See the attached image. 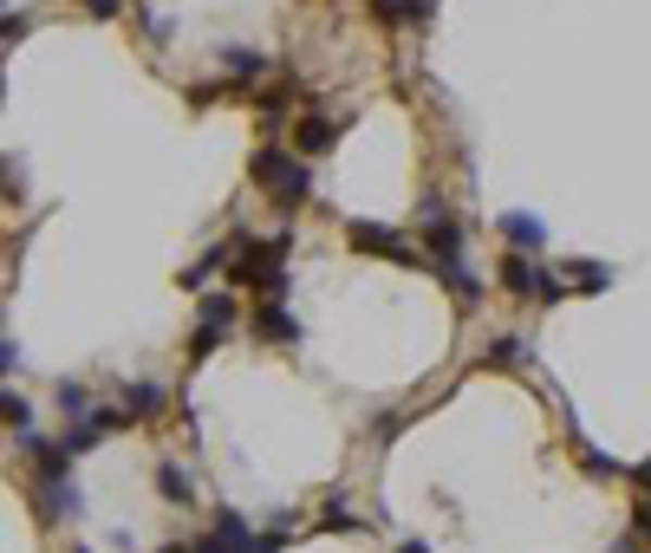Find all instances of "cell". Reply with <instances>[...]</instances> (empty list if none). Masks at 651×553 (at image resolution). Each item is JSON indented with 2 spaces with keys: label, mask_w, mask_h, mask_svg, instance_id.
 I'll return each mask as SVG.
<instances>
[{
  "label": "cell",
  "mask_w": 651,
  "mask_h": 553,
  "mask_svg": "<svg viewBox=\"0 0 651 553\" xmlns=\"http://www.w3.org/2000/svg\"><path fill=\"white\" fill-rule=\"evenodd\" d=\"M26 33H33V20H26V13H7V46H20Z\"/></svg>",
  "instance_id": "cell-27"
},
{
  "label": "cell",
  "mask_w": 651,
  "mask_h": 553,
  "mask_svg": "<svg viewBox=\"0 0 651 553\" xmlns=\"http://www.w3.org/2000/svg\"><path fill=\"white\" fill-rule=\"evenodd\" d=\"M222 267H228V248H209V254H202V261H189V267H183V287H189V293H196V287H209V280H215V274H222Z\"/></svg>",
  "instance_id": "cell-17"
},
{
  "label": "cell",
  "mask_w": 651,
  "mask_h": 553,
  "mask_svg": "<svg viewBox=\"0 0 651 553\" xmlns=\"http://www.w3.org/2000/svg\"><path fill=\"white\" fill-rule=\"evenodd\" d=\"M424 254H430V267L463 261V222L443 202H424Z\"/></svg>",
  "instance_id": "cell-4"
},
{
  "label": "cell",
  "mask_w": 651,
  "mask_h": 553,
  "mask_svg": "<svg viewBox=\"0 0 651 553\" xmlns=\"http://www.w3.org/2000/svg\"><path fill=\"white\" fill-rule=\"evenodd\" d=\"M72 553H85V548H72Z\"/></svg>",
  "instance_id": "cell-35"
},
{
  "label": "cell",
  "mask_w": 651,
  "mask_h": 553,
  "mask_svg": "<svg viewBox=\"0 0 651 553\" xmlns=\"http://www.w3.org/2000/svg\"><path fill=\"white\" fill-rule=\"evenodd\" d=\"M333 137H339V124H333V117H300V124H293V150H300V156L333 150Z\"/></svg>",
  "instance_id": "cell-11"
},
{
  "label": "cell",
  "mask_w": 651,
  "mask_h": 553,
  "mask_svg": "<svg viewBox=\"0 0 651 553\" xmlns=\"http://www.w3.org/2000/svg\"><path fill=\"white\" fill-rule=\"evenodd\" d=\"M398 430H404V411H385V417H378V424H372V437H378V443H391V437H398Z\"/></svg>",
  "instance_id": "cell-26"
},
{
  "label": "cell",
  "mask_w": 651,
  "mask_h": 553,
  "mask_svg": "<svg viewBox=\"0 0 651 553\" xmlns=\"http://www.w3.org/2000/svg\"><path fill=\"white\" fill-rule=\"evenodd\" d=\"M430 13H437V0H372L378 26H424Z\"/></svg>",
  "instance_id": "cell-10"
},
{
  "label": "cell",
  "mask_w": 651,
  "mask_h": 553,
  "mask_svg": "<svg viewBox=\"0 0 651 553\" xmlns=\"http://www.w3.org/2000/svg\"><path fill=\"white\" fill-rule=\"evenodd\" d=\"M7 430H13V437H26V430H33V404H26L20 391H7Z\"/></svg>",
  "instance_id": "cell-23"
},
{
  "label": "cell",
  "mask_w": 651,
  "mask_h": 553,
  "mask_svg": "<svg viewBox=\"0 0 651 553\" xmlns=\"http://www.w3.org/2000/svg\"><path fill=\"white\" fill-rule=\"evenodd\" d=\"M567 287H574V293H606V287H613V267H606V261H567Z\"/></svg>",
  "instance_id": "cell-14"
},
{
  "label": "cell",
  "mask_w": 651,
  "mask_h": 553,
  "mask_svg": "<svg viewBox=\"0 0 651 553\" xmlns=\"http://www.w3.org/2000/svg\"><path fill=\"white\" fill-rule=\"evenodd\" d=\"M157 553H196V548H189V541H163Z\"/></svg>",
  "instance_id": "cell-33"
},
{
  "label": "cell",
  "mask_w": 651,
  "mask_h": 553,
  "mask_svg": "<svg viewBox=\"0 0 651 553\" xmlns=\"http://www.w3.org/2000/svg\"><path fill=\"white\" fill-rule=\"evenodd\" d=\"M248 326H254L261 345H293V339H300V319L287 313V300H261V306H248Z\"/></svg>",
  "instance_id": "cell-5"
},
{
  "label": "cell",
  "mask_w": 651,
  "mask_h": 553,
  "mask_svg": "<svg viewBox=\"0 0 651 553\" xmlns=\"http://www.w3.org/2000/svg\"><path fill=\"white\" fill-rule=\"evenodd\" d=\"M157 495H163L170 508H189V502H196V482L183 476V463H157Z\"/></svg>",
  "instance_id": "cell-13"
},
{
  "label": "cell",
  "mask_w": 651,
  "mask_h": 553,
  "mask_svg": "<svg viewBox=\"0 0 651 553\" xmlns=\"http://www.w3.org/2000/svg\"><path fill=\"white\" fill-rule=\"evenodd\" d=\"M346 241H352L359 254H385V261H398V267H430V254L404 248V235L385 228V222H346Z\"/></svg>",
  "instance_id": "cell-3"
},
{
  "label": "cell",
  "mask_w": 651,
  "mask_h": 553,
  "mask_svg": "<svg viewBox=\"0 0 651 553\" xmlns=\"http://www.w3.org/2000/svg\"><path fill=\"white\" fill-rule=\"evenodd\" d=\"M567 293H574V287H567V274H541V293H535V300H541V306H561Z\"/></svg>",
  "instance_id": "cell-25"
},
{
  "label": "cell",
  "mask_w": 651,
  "mask_h": 553,
  "mask_svg": "<svg viewBox=\"0 0 651 553\" xmlns=\"http://www.w3.org/2000/svg\"><path fill=\"white\" fill-rule=\"evenodd\" d=\"M580 456H587V476H600V482H613V476H626V469H619V463H613L606 450H593V443H587Z\"/></svg>",
  "instance_id": "cell-24"
},
{
  "label": "cell",
  "mask_w": 651,
  "mask_h": 553,
  "mask_svg": "<svg viewBox=\"0 0 651 553\" xmlns=\"http://www.w3.org/2000/svg\"><path fill=\"white\" fill-rule=\"evenodd\" d=\"M189 548H196V553H235V548H228V541H222V535H215V528H209V535H196Z\"/></svg>",
  "instance_id": "cell-28"
},
{
  "label": "cell",
  "mask_w": 651,
  "mask_h": 553,
  "mask_svg": "<svg viewBox=\"0 0 651 553\" xmlns=\"http://www.w3.org/2000/svg\"><path fill=\"white\" fill-rule=\"evenodd\" d=\"M85 7H91V0H85Z\"/></svg>",
  "instance_id": "cell-36"
},
{
  "label": "cell",
  "mask_w": 651,
  "mask_h": 553,
  "mask_svg": "<svg viewBox=\"0 0 651 553\" xmlns=\"http://www.w3.org/2000/svg\"><path fill=\"white\" fill-rule=\"evenodd\" d=\"M117 404H124V417H130V424H157L163 391H157V385H124V398H117Z\"/></svg>",
  "instance_id": "cell-12"
},
{
  "label": "cell",
  "mask_w": 651,
  "mask_h": 553,
  "mask_svg": "<svg viewBox=\"0 0 651 553\" xmlns=\"http://www.w3.org/2000/svg\"><path fill=\"white\" fill-rule=\"evenodd\" d=\"M483 359H489V365H502V372H515V365H522V359H528V345H522V339H515V332H496V339H489V345H483Z\"/></svg>",
  "instance_id": "cell-18"
},
{
  "label": "cell",
  "mask_w": 651,
  "mask_h": 553,
  "mask_svg": "<svg viewBox=\"0 0 651 553\" xmlns=\"http://www.w3.org/2000/svg\"><path fill=\"white\" fill-rule=\"evenodd\" d=\"M59 411H72V424H85L98 404H91V391H85L78 378H65V385H59Z\"/></svg>",
  "instance_id": "cell-20"
},
{
  "label": "cell",
  "mask_w": 651,
  "mask_h": 553,
  "mask_svg": "<svg viewBox=\"0 0 651 553\" xmlns=\"http://www.w3.org/2000/svg\"><path fill=\"white\" fill-rule=\"evenodd\" d=\"M633 489H639V495H651V463H633Z\"/></svg>",
  "instance_id": "cell-30"
},
{
  "label": "cell",
  "mask_w": 651,
  "mask_h": 553,
  "mask_svg": "<svg viewBox=\"0 0 651 553\" xmlns=\"http://www.w3.org/2000/svg\"><path fill=\"white\" fill-rule=\"evenodd\" d=\"M430 274H437V280H443V287H450V293H456L463 306H476V300H483V280H476V274H470L463 261H450V267H430Z\"/></svg>",
  "instance_id": "cell-15"
},
{
  "label": "cell",
  "mask_w": 651,
  "mask_h": 553,
  "mask_svg": "<svg viewBox=\"0 0 651 553\" xmlns=\"http://www.w3.org/2000/svg\"><path fill=\"white\" fill-rule=\"evenodd\" d=\"M496 228H502V241H509L515 254H535V248L548 241V228H541L535 215H522V209H509V215H496Z\"/></svg>",
  "instance_id": "cell-9"
},
{
  "label": "cell",
  "mask_w": 651,
  "mask_h": 553,
  "mask_svg": "<svg viewBox=\"0 0 651 553\" xmlns=\"http://www.w3.org/2000/svg\"><path fill=\"white\" fill-rule=\"evenodd\" d=\"M241 313H248V306H241L235 293H202V306H196V332H215V339H222Z\"/></svg>",
  "instance_id": "cell-8"
},
{
  "label": "cell",
  "mask_w": 651,
  "mask_h": 553,
  "mask_svg": "<svg viewBox=\"0 0 651 553\" xmlns=\"http://www.w3.org/2000/svg\"><path fill=\"white\" fill-rule=\"evenodd\" d=\"M320 528H326V535H365V521L352 515V502H346V495H326V508H320Z\"/></svg>",
  "instance_id": "cell-16"
},
{
  "label": "cell",
  "mask_w": 651,
  "mask_h": 553,
  "mask_svg": "<svg viewBox=\"0 0 651 553\" xmlns=\"http://www.w3.org/2000/svg\"><path fill=\"white\" fill-rule=\"evenodd\" d=\"M541 274H548V267L528 261V254H502V261H496V280H502L515 300H535V293H541Z\"/></svg>",
  "instance_id": "cell-7"
},
{
  "label": "cell",
  "mask_w": 651,
  "mask_h": 553,
  "mask_svg": "<svg viewBox=\"0 0 651 553\" xmlns=\"http://www.w3.org/2000/svg\"><path fill=\"white\" fill-rule=\"evenodd\" d=\"M633 521H639V535H651V495H639V508H633Z\"/></svg>",
  "instance_id": "cell-31"
},
{
  "label": "cell",
  "mask_w": 651,
  "mask_h": 553,
  "mask_svg": "<svg viewBox=\"0 0 651 553\" xmlns=\"http://www.w3.org/2000/svg\"><path fill=\"white\" fill-rule=\"evenodd\" d=\"M215 535H222L228 548H248V541H254V528H248V515H235V508H215Z\"/></svg>",
  "instance_id": "cell-21"
},
{
  "label": "cell",
  "mask_w": 651,
  "mask_h": 553,
  "mask_svg": "<svg viewBox=\"0 0 651 553\" xmlns=\"http://www.w3.org/2000/svg\"><path fill=\"white\" fill-rule=\"evenodd\" d=\"M59 443H65V450H72V463H78V456H85V450H98V443H104V430H98V424H91V417H85V424H72V430H65V437H59Z\"/></svg>",
  "instance_id": "cell-22"
},
{
  "label": "cell",
  "mask_w": 651,
  "mask_h": 553,
  "mask_svg": "<svg viewBox=\"0 0 651 553\" xmlns=\"http://www.w3.org/2000/svg\"><path fill=\"white\" fill-rule=\"evenodd\" d=\"M222 72H228V78H261V72H267V59H261V52H248V46H228V52H222Z\"/></svg>",
  "instance_id": "cell-19"
},
{
  "label": "cell",
  "mask_w": 651,
  "mask_h": 553,
  "mask_svg": "<svg viewBox=\"0 0 651 553\" xmlns=\"http://www.w3.org/2000/svg\"><path fill=\"white\" fill-rule=\"evenodd\" d=\"M248 176H254V189H267L280 209H300V202L313 196L306 156H300V150H280V143H261V150L248 156Z\"/></svg>",
  "instance_id": "cell-2"
},
{
  "label": "cell",
  "mask_w": 651,
  "mask_h": 553,
  "mask_svg": "<svg viewBox=\"0 0 651 553\" xmlns=\"http://www.w3.org/2000/svg\"><path fill=\"white\" fill-rule=\"evenodd\" d=\"M33 508H39V528H59L72 515H85V495H78V482H52V489H33Z\"/></svg>",
  "instance_id": "cell-6"
},
{
  "label": "cell",
  "mask_w": 651,
  "mask_h": 553,
  "mask_svg": "<svg viewBox=\"0 0 651 553\" xmlns=\"http://www.w3.org/2000/svg\"><path fill=\"white\" fill-rule=\"evenodd\" d=\"M91 20H117V0H91Z\"/></svg>",
  "instance_id": "cell-32"
},
{
  "label": "cell",
  "mask_w": 651,
  "mask_h": 553,
  "mask_svg": "<svg viewBox=\"0 0 651 553\" xmlns=\"http://www.w3.org/2000/svg\"><path fill=\"white\" fill-rule=\"evenodd\" d=\"M287 254H293V228L267 235V241H235L228 274H235V287H254L261 300H280L287 293Z\"/></svg>",
  "instance_id": "cell-1"
},
{
  "label": "cell",
  "mask_w": 651,
  "mask_h": 553,
  "mask_svg": "<svg viewBox=\"0 0 651 553\" xmlns=\"http://www.w3.org/2000/svg\"><path fill=\"white\" fill-rule=\"evenodd\" d=\"M0 372H7V378L20 372V339H7V345H0Z\"/></svg>",
  "instance_id": "cell-29"
},
{
  "label": "cell",
  "mask_w": 651,
  "mask_h": 553,
  "mask_svg": "<svg viewBox=\"0 0 651 553\" xmlns=\"http://www.w3.org/2000/svg\"><path fill=\"white\" fill-rule=\"evenodd\" d=\"M398 553H430V548H417V541H411V548H398Z\"/></svg>",
  "instance_id": "cell-34"
}]
</instances>
